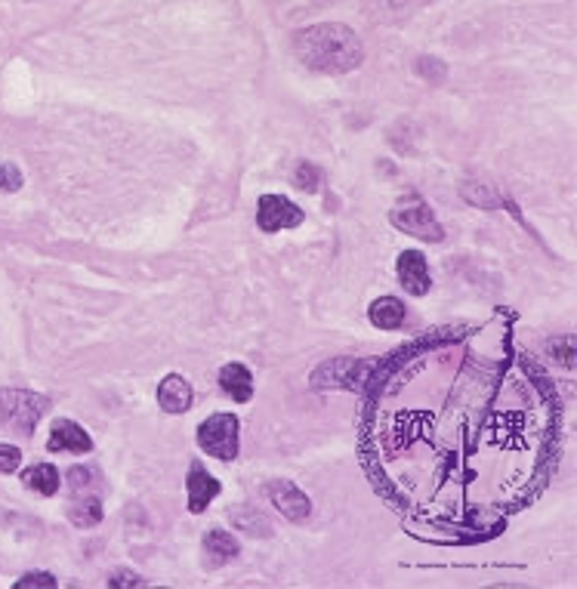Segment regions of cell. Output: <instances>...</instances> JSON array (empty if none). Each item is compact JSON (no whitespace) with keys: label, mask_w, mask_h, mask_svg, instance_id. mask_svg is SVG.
Masks as SVG:
<instances>
[{"label":"cell","mask_w":577,"mask_h":589,"mask_svg":"<svg viewBox=\"0 0 577 589\" xmlns=\"http://www.w3.org/2000/svg\"><path fill=\"white\" fill-rule=\"evenodd\" d=\"M321 179H324V173L315 167V164H309V161H300L297 167H294V186L300 189V192H318L321 189Z\"/></svg>","instance_id":"16"},{"label":"cell","mask_w":577,"mask_h":589,"mask_svg":"<svg viewBox=\"0 0 577 589\" xmlns=\"http://www.w3.org/2000/svg\"><path fill=\"white\" fill-rule=\"evenodd\" d=\"M550 355H556L568 371L574 367V337H562V340H556L553 346H550Z\"/></svg>","instance_id":"19"},{"label":"cell","mask_w":577,"mask_h":589,"mask_svg":"<svg viewBox=\"0 0 577 589\" xmlns=\"http://www.w3.org/2000/svg\"><path fill=\"white\" fill-rule=\"evenodd\" d=\"M395 272H399L402 287L411 293V297H426L432 278H429V266H426V256L420 250H405L399 256V263H395Z\"/></svg>","instance_id":"7"},{"label":"cell","mask_w":577,"mask_h":589,"mask_svg":"<svg viewBox=\"0 0 577 589\" xmlns=\"http://www.w3.org/2000/svg\"><path fill=\"white\" fill-rule=\"evenodd\" d=\"M16 586L19 589H25V586H56V577L53 574H25V577L16 580Z\"/></svg>","instance_id":"21"},{"label":"cell","mask_w":577,"mask_h":589,"mask_svg":"<svg viewBox=\"0 0 577 589\" xmlns=\"http://www.w3.org/2000/svg\"><path fill=\"white\" fill-rule=\"evenodd\" d=\"M81 497H84L81 503H75V506L68 509L71 522H75L78 528H93V525H99V522H102V506H99V500L90 497V494H81Z\"/></svg>","instance_id":"15"},{"label":"cell","mask_w":577,"mask_h":589,"mask_svg":"<svg viewBox=\"0 0 577 589\" xmlns=\"http://www.w3.org/2000/svg\"><path fill=\"white\" fill-rule=\"evenodd\" d=\"M220 389L238 404H247L250 395H254V374H250L241 361H232L220 371Z\"/></svg>","instance_id":"11"},{"label":"cell","mask_w":577,"mask_h":589,"mask_svg":"<svg viewBox=\"0 0 577 589\" xmlns=\"http://www.w3.org/2000/svg\"><path fill=\"white\" fill-rule=\"evenodd\" d=\"M198 445L216 460H235L238 457V417L232 414H213L198 426Z\"/></svg>","instance_id":"4"},{"label":"cell","mask_w":577,"mask_h":589,"mask_svg":"<svg viewBox=\"0 0 577 589\" xmlns=\"http://www.w3.org/2000/svg\"><path fill=\"white\" fill-rule=\"evenodd\" d=\"M195 401V392H192V383L183 380L179 374H170L161 380L158 386V404L167 411V414H186L192 408Z\"/></svg>","instance_id":"10"},{"label":"cell","mask_w":577,"mask_h":589,"mask_svg":"<svg viewBox=\"0 0 577 589\" xmlns=\"http://www.w3.org/2000/svg\"><path fill=\"white\" fill-rule=\"evenodd\" d=\"M50 411V398L28 389H0V426H10L19 435H31L41 417Z\"/></svg>","instance_id":"2"},{"label":"cell","mask_w":577,"mask_h":589,"mask_svg":"<svg viewBox=\"0 0 577 589\" xmlns=\"http://www.w3.org/2000/svg\"><path fill=\"white\" fill-rule=\"evenodd\" d=\"M93 482H96V472H93V466H71V472H68V485L75 488V494L87 491Z\"/></svg>","instance_id":"17"},{"label":"cell","mask_w":577,"mask_h":589,"mask_svg":"<svg viewBox=\"0 0 577 589\" xmlns=\"http://www.w3.org/2000/svg\"><path fill=\"white\" fill-rule=\"evenodd\" d=\"M294 50H297V59L306 68L318 71V75H343V71L358 68L365 59L358 34L337 22H321V25L297 31Z\"/></svg>","instance_id":"1"},{"label":"cell","mask_w":577,"mask_h":589,"mask_svg":"<svg viewBox=\"0 0 577 589\" xmlns=\"http://www.w3.org/2000/svg\"><path fill=\"white\" fill-rule=\"evenodd\" d=\"M0 189L4 192H19L22 189V173L16 164H0Z\"/></svg>","instance_id":"18"},{"label":"cell","mask_w":577,"mask_h":589,"mask_svg":"<svg viewBox=\"0 0 577 589\" xmlns=\"http://www.w3.org/2000/svg\"><path fill=\"white\" fill-rule=\"evenodd\" d=\"M22 463V451L16 445H0V472H16Z\"/></svg>","instance_id":"20"},{"label":"cell","mask_w":577,"mask_h":589,"mask_svg":"<svg viewBox=\"0 0 577 589\" xmlns=\"http://www.w3.org/2000/svg\"><path fill=\"white\" fill-rule=\"evenodd\" d=\"M238 552H241V546H238V540L229 531L216 528V531H207L204 534V556H207V565L210 568H220V565L232 562Z\"/></svg>","instance_id":"12"},{"label":"cell","mask_w":577,"mask_h":589,"mask_svg":"<svg viewBox=\"0 0 577 589\" xmlns=\"http://www.w3.org/2000/svg\"><path fill=\"white\" fill-rule=\"evenodd\" d=\"M108 583H112V586H121V583L133 586V583H142V580H139V577H112V580H108Z\"/></svg>","instance_id":"22"},{"label":"cell","mask_w":577,"mask_h":589,"mask_svg":"<svg viewBox=\"0 0 577 589\" xmlns=\"http://www.w3.org/2000/svg\"><path fill=\"white\" fill-rule=\"evenodd\" d=\"M269 497L281 509V515H287L291 522H306L309 519V512H312L309 497L294 482H287V478H275V482H269Z\"/></svg>","instance_id":"6"},{"label":"cell","mask_w":577,"mask_h":589,"mask_svg":"<svg viewBox=\"0 0 577 589\" xmlns=\"http://www.w3.org/2000/svg\"><path fill=\"white\" fill-rule=\"evenodd\" d=\"M306 223V213L281 195H263L257 207V226L263 232H281V229H297Z\"/></svg>","instance_id":"5"},{"label":"cell","mask_w":577,"mask_h":589,"mask_svg":"<svg viewBox=\"0 0 577 589\" xmlns=\"http://www.w3.org/2000/svg\"><path fill=\"white\" fill-rule=\"evenodd\" d=\"M389 219L395 223V229H402L405 235H414V238H420V241L439 244V241L445 238V232H442V226H439L436 213H432L429 204H426L423 198H417V195L405 198L399 207H395V210L389 213Z\"/></svg>","instance_id":"3"},{"label":"cell","mask_w":577,"mask_h":589,"mask_svg":"<svg viewBox=\"0 0 577 589\" xmlns=\"http://www.w3.org/2000/svg\"><path fill=\"white\" fill-rule=\"evenodd\" d=\"M22 482H25L28 488H34L38 494H44V497H53V494L59 491V469L50 466V463H38V466L25 469Z\"/></svg>","instance_id":"14"},{"label":"cell","mask_w":577,"mask_h":589,"mask_svg":"<svg viewBox=\"0 0 577 589\" xmlns=\"http://www.w3.org/2000/svg\"><path fill=\"white\" fill-rule=\"evenodd\" d=\"M47 448H50L53 454H59V451H68V454H87V451H93V438H90V432H84L75 420H56L53 429H50Z\"/></svg>","instance_id":"8"},{"label":"cell","mask_w":577,"mask_h":589,"mask_svg":"<svg viewBox=\"0 0 577 589\" xmlns=\"http://www.w3.org/2000/svg\"><path fill=\"white\" fill-rule=\"evenodd\" d=\"M405 303L399 300V297H380V300H374L371 303V309H368V318H371V324L374 327H380V330H399L402 324H405Z\"/></svg>","instance_id":"13"},{"label":"cell","mask_w":577,"mask_h":589,"mask_svg":"<svg viewBox=\"0 0 577 589\" xmlns=\"http://www.w3.org/2000/svg\"><path fill=\"white\" fill-rule=\"evenodd\" d=\"M186 488H189V509L192 512H204L216 500V494L223 491V485L216 482V478L201 463H192L189 478H186Z\"/></svg>","instance_id":"9"}]
</instances>
